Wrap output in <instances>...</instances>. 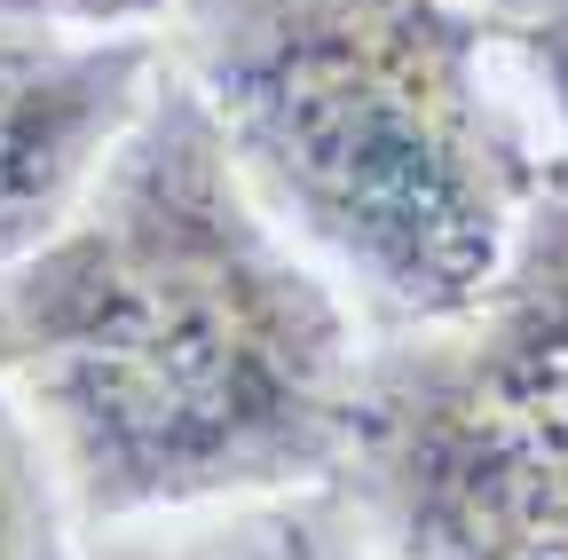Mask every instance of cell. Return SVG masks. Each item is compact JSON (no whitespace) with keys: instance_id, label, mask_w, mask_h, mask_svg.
<instances>
[{"instance_id":"6da1fadb","label":"cell","mask_w":568,"mask_h":560,"mask_svg":"<svg viewBox=\"0 0 568 560\" xmlns=\"http://www.w3.org/2000/svg\"><path fill=\"white\" fill-rule=\"evenodd\" d=\"M0 395L88 529L237 506L339 458L347 316L174 72L88 205L0 276Z\"/></svg>"},{"instance_id":"7a4b0ae2","label":"cell","mask_w":568,"mask_h":560,"mask_svg":"<svg viewBox=\"0 0 568 560\" xmlns=\"http://www.w3.org/2000/svg\"><path fill=\"white\" fill-rule=\"evenodd\" d=\"M190 95L253 205L387 316H474L529 159L474 0H174Z\"/></svg>"},{"instance_id":"3957f363","label":"cell","mask_w":568,"mask_h":560,"mask_svg":"<svg viewBox=\"0 0 568 560\" xmlns=\"http://www.w3.org/2000/svg\"><path fill=\"white\" fill-rule=\"evenodd\" d=\"M166 80L159 32L0 24V276L32 261L103 182Z\"/></svg>"},{"instance_id":"277c9868","label":"cell","mask_w":568,"mask_h":560,"mask_svg":"<svg viewBox=\"0 0 568 560\" xmlns=\"http://www.w3.org/2000/svg\"><path fill=\"white\" fill-rule=\"evenodd\" d=\"M474 316H489L474 364L497 387L568 403V190H545L537 205H521L506 261H497Z\"/></svg>"},{"instance_id":"5b68a950","label":"cell","mask_w":568,"mask_h":560,"mask_svg":"<svg viewBox=\"0 0 568 560\" xmlns=\"http://www.w3.org/2000/svg\"><path fill=\"white\" fill-rule=\"evenodd\" d=\"M103 529H111V544L95 560H324V537L301 513H230L182 544L151 537L142 521H103Z\"/></svg>"},{"instance_id":"8992f818","label":"cell","mask_w":568,"mask_h":560,"mask_svg":"<svg viewBox=\"0 0 568 560\" xmlns=\"http://www.w3.org/2000/svg\"><path fill=\"white\" fill-rule=\"evenodd\" d=\"M48 513H55V474L32 427L17 418V403L0 395V560H63V537Z\"/></svg>"},{"instance_id":"52a82bcc","label":"cell","mask_w":568,"mask_h":560,"mask_svg":"<svg viewBox=\"0 0 568 560\" xmlns=\"http://www.w3.org/2000/svg\"><path fill=\"white\" fill-rule=\"evenodd\" d=\"M174 0H0V24L24 32H159Z\"/></svg>"},{"instance_id":"ba28073f","label":"cell","mask_w":568,"mask_h":560,"mask_svg":"<svg viewBox=\"0 0 568 560\" xmlns=\"http://www.w3.org/2000/svg\"><path fill=\"white\" fill-rule=\"evenodd\" d=\"M521 55H529L545 103L568 126V0H529V9H521Z\"/></svg>"},{"instance_id":"9c48e42d","label":"cell","mask_w":568,"mask_h":560,"mask_svg":"<svg viewBox=\"0 0 568 560\" xmlns=\"http://www.w3.org/2000/svg\"><path fill=\"white\" fill-rule=\"evenodd\" d=\"M474 9H481V17H497V9H514V17H521V9H529V0H474Z\"/></svg>"}]
</instances>
